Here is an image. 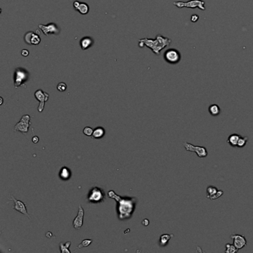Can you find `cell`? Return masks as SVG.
Segmentation results:
<instances>
[{
    "mask_svg": "<svg viewBox=\"0 0 253 253\" xmlns=\"http://www.w3.org/2000/svg\"><path fill=\"white\" fill-rule=\"evenodd\" d=\"M164 60L168 63L175 65L179 63L181 60V54L178 50L174 48H169L164 53Z\"/></svg>",
    "mask_w": 253,
    "mask_h": 253,
    "instance_id": "8992f818",
    "label": "cell"
},
{
    "mask_svg": "<svg viewBox=\"0 0 253 253\" xmlns=\"http://www.w3.org/2000/svg\"><path fill=\"white\" fill-rule=\"evenodd\" d=\"M238 251V249L235 247L234 244H226V250H225V252L226 253H236Z\"/></svg>",
    "mask_w": 253,
    "mask_h": 253,
    "instance_id": "603a6c76",
    "label": "cell"
},
{
    "mask_svg": "<svg viewBox=\"0 0 253 253\" xmlns=\"http://www.w3.org/2000/svg\"><path fill=\"white\" fill-rule=\"evenodd\" d=\"M39 138H38V136H34L32 138V142L34 143H37L38 142H39Z\"/></svg>",
    "mask_w": 253,
    "mask_h": 253,
    "instance_id": "1f68e13d",
    "label": "cell"
},
{
    "mask_svg": "<svg viewBox=\"0 0 253 253\" xmlns=\"http://www.w3.org/2000/svg\"><path fill=\"white\" fill-rule=\"evenodd\" d=\"M71 244L72 243H71L70 241H68L65 244L60 243V249H61V252L62 253H70L71 252L68 249V248L71 246Z\"/></svg>",
    "mask_w": 253,
    "mask_h": 253,
    "instance_id": "7402d4cb",
    "label": "cell"
},
{
    "mask_svg": "<svg viewBox=\"0 0 253 253\" xmlns=\"http://www.w3.org/2000/svg\"><path fill=\"white\" fill-rule=\"evenodd\" d=\"M218 191V189H217V187L213 186H208L207 189V197L215 195V194L217 193Z\"/></svg>",
    "mask_w": 253,
    "mask_h": 253,
    "instance_id": "cb8c5ba5",
    "label": "cell"
},
{
    "mask_svg": "<svg viewBox=\"0 0 253 253\" xmlns=\"http://www.w3.org/2000/svg\"><path fill=\"white\" fill-rule=\"evenodd\" d=\"M240 135L238 134H232L227 139V143L231 145L232 147H237L238 140L240 139Z\"/></svg>",
    "mask_w": 253,
    "mask_h": 253,
    "instance_id": "ac0fdd59",
    "label": "cell"
},
{
    "mask_svg": "<svg viewBox=\"0 0 253 253\" xmlns=\"http://www.w3.org/2000/svg\"><path fill=\"white\" fill-rule=\"evenodd\" d=\"M199 20V16L196 14H193L191 16V21L192 22H196Z\"/></svg>",
    "mask_w": 253,
    "mask_h": 253,
    "instance_id": "f546056e",
    "label": "cell"
},
{
    "mask_svg": "<svg viewBox=\"0 0 253 253\" xmlns=\"http://www.w3.org/2000/svg\"><path fill=\"white\" fill-rule=\"evenodd\" d=\"M39 28L42 31L43 34L46 36H48L50 34H53V35H58L60 34V28L57 25L56 23L48 24V25H39Z\"/></svg>",
    "mask_w": 253,
    "mask_h": 253,
    "instance_id": "9c48e42d",
    "label": "cell"
},
{
    "mask_svg": "<svg viewBox=\"0 0 253 253\" xmlns=\"http://www.w3.org/2000/svg\"><path fill=\"white\" fill-rule=\"evenodd\" d=\"M185 149L188 152H195L196 153L197 157L200 158H204L208 155V152L207 148L204 146H198V145H194L189 143H186L185 142L183 143Z\"/></svg>",
    "mask_w": 253,
    "mask_h": 253,
    "instance_id": "ba28073f",
    "label": "cell"
},
{
    "mask_svg": "<svg viewBox=\"0 0 253 253\" xmlns=\"http://www.w3.org/2000/svg\"><path fill=\"white\" fill-rule=\"evenodd\" d=\"M173 237H174V235H173L172 234H170V235H169V234H163V235H161L160 237V247H166L168 243H169V240H170V239L171 238H173Z\"/></svg>",
    "mask_w": 253,
    "mask_h": 253,
    "instance_id": "ffe728a7",
    "label": "cell"
},
{
    "mask_svg": "<svg viewBox=\"0 0 253 253\" xmlns=\"http://www.w3.org/2000/svg\"><path fill=\"white\" fill-rule=\"evenodd\" d=\"M72 171L68 169V167H62L61 169H60V174H59V176L63 181H68V180L72 178Z\"/></svg>",
    "mask_w": 253,
    "mask_h": 253,
    "instance_id": "e0dca14e",
    "label": "cell"
},
{
    "mask_svg": "<svg viewBox=\"0 0 253 253\" xmlns=\"http://www.w3.org/2000/svg\"><path fill=\"white\" fill-rule=\"evenodd\" d=\"M105 134V131L103 127H97L94 130L92 137H93V138H94V139L98 140V139H100V138H103Z\"/></svg>",
    "mask_w": 253,
    "mask_h": 253,
    "instance_id": "d6986e66",
    "label": "cell"
},
{
    "mask_svg": "<svg viewBox=\"0 0 253 253\" xmlns=\"http://www.w3.org/2000/svg\"><path fill=\"white\" fill-rule=\"evenodd\" d=\"M231 238L233 240V244L238 250L243 249L244 247H245L247 246V239H246L244 235H234V234H233L231 235Z\"/></svg>",
    "mask_w": 253,
    "mask_h": 253,
    "instance_id": "4fadbf2b",
    "label": "cell"
},
{
    "mask_svg": "<svg viewBox=\"0 0 253 253\" xmlns=\"http://www.w3.org/2000/svg\"><path fill=\"white\" fill-rule=\"evenodd\" d=\"M73 6H74V9L77 10L79 13L82 15H86L89 12V6L88 4L85 2H80L79 1H74L73 3Z\"/></svg>",
    "mask_w": 253,
    "mask_h": 253,
    "instance_id": "9a60e30c",
    "label": "cell"
},
{
    "mask_svg": "<svg viewBox=\"0 0 253 253\" xmlns=\"http://www.w3.org/2000/svg\"><path fill=\"white\" fill-rule=\"evenodd\" d=\"M223 194V192L222 191V190H218L217 193L215 194V195H212V196L207 197V198L209 199V200H216V199L219 198L220 197L222 196Z\"/></svg>",
    "mask_w": 253,
    "mask_h": 253,
    "instance_id": "83f0119b",
    "label": "cell"
},
{
    "mask_svg": "<svg viewBox=\"0 0 253 253\" xmlns=\"http://www.w3.org/2000/svg\"><path fill=\"white\" fill-rule=\"evenodd\" d=\"M82 132H83V134H84L85 135H86V136L91 137V136H92V134H93L94 129H92V128L87 126V127L84 128Z\"/></svg>",
    "mask_w": 253,
    "mask_h": 253,
    "instance_id": "4316f807",
    "label": "cell"
},
{
    "mask_svg": "<svg viewBox=\"0 0 253 253\" xmlns=\"http://www.w3.org/2000/svg\"><path fill=\"white\" fill-rule=\"evenodd\" d=\"M94 43V40L92 37L91 36H86L81 39L80 42H79V45H80L81 48L82 50H87L88 48H91Z\"/></svg>",
    "mask_w": 253,
    "mask_h": 253,
    "instance_id": "2e32d148",
    "label": "cell"
},
{
    "mask_svg": "<svg viewBox=\"0 0 253 253\" xmlns=\"http://www.w3.org/2000/svg\"><path fill=\"white\" fill-rule=\"evenodd\" d=\"M142 223H143V225H144V226H146L149 224V221H148V219H144L143 221H142Z\"/></svg>",
    "mask_w": 253,
    "mask_h": 253,
    "instance_id": "d6a6232c",
    "label": "cell"
},
{
    "mask_svg": "<svg viewBox=\"0 0 253 253\" xmlns=\"http://www.w3.org/2000/svg\"><path fill=\"white\" fill-rule=\"evenodd\" d=\"M91 243H92V240L91 239H85L83 240L81 244H79V246L77 247V249H82L84 248V247H87L90 245Z\"/></svg>",
    "mask_w": 253,
    "mask_h": 253,
    "instance_id": "484cf974",
    "label": "cell"
},
{
    "mask_svg": "<svg viewBox=\"0 0 253 253\" xmlns=\"http://www.w3.org/2000/svg\"><path fill=\"white\" fill-rule=\"evenodd\" d=\"M83 218H84V209H83L82 206L79 205L77 217L74 218V221H73V226H74L75 229H80V228L82 227Z\"/></svg>",
    "mask_w": 253,
    "mask_h": 253,
    "instance_id": "5bb4252c",
    "label": "cell"
},
{
    "mask_svg": "<svg viewBox=\"0 0 253 253\" xmlns=\"http://www.w3.org/2000/svg\"><path fill=\"white\" fill-rule=\"evenodd\" d=\"M209 112L213 117H216V116H218L220 113H221V108H220L219 105H217V104H212L209 107Z\"/></svg>",
    "mask_w": 253,
    "mask_h": 253,
    "instance_id": "44dd1931",
    "label": "cell"
},
{
    "mask_svg": "<svg viewBox=\"0 0 253 253\" xmlns=\"http://www.w3.org/2000/svg\"><path fill=\"white\" fill-rule=\"evenodd\" d=\"M171 40L167 37H164L160 34L156 36L155 39H139V47L143 48L146 46L149 48L156 55L160 54V52L166 47L169 46L171 44Z\"/></svg>",
    "mask_w": 253,
    "mask_h": 253,
    "instance_id": "7a4b0ae2",
    "label": "cell"
},
{
    "mask_svg": "<svg viewBox=\"0 0 253 253\" xmlns=\"http://www.w3.org/2000/svg\"><path fill=\"white\" fill-rule=\"evenodd\" d=\"M30 79V73L25 68L18 67L13 73V85L16 88L19 87L26 88V82Z\"/></svg>",
    "mask_w": 253,
    "mask_h": 253,
    "instance_id": "3957f363",
    "label": "cell"
},
{
    "mask_svg": "<svg viewBox=\"0 0 253 253\" xmlns=\"http://www.w3.org/2000/svg\"><path fill=\"white\" fill-rule=\"evenodd\" d=\"M31 126V116L28 114H25L22 117L20 121L17 123L14 126L15 131H20L22 134H26L28 132L29 127Z\"/></svg>",
    "mask_w": 253,
    "mask_h": 253,
    "instance_id": "52a82bcc",
    "label": "cell"
},
{
    "mask_svg": "<svg viewBox=\"0 0 253 253\" xmlns=\"http://www.w3.org/2000/svg\"><path fill=\"white\" fill-rule=\"evenodd\" d=\"M10 199H12V200H13V202H14V206L12 207V209H15V210H16L17 212H19L22 213V214L25 215L27 216L28 219L31 220L30 215H29L28 213L27 207H26L25 203L21 201V200H16V199L14 197V196H13V195H11V196H10Z\"/></svg>",
    "mask_w": 253,
    "mask_h": 253,
    "instance_id": "7c38bea8",
    "label": "cell"
},
{
    "mask_svg": "<svg viewBox=\"0 0 253 253\" xmlns=\"http://www.w3.org/2000/svg\"><path fill=\"white\" fill-rule=\"evenodd\" d=\"M46 236L48 238H53V237H54V236H53V234L51 233V232H48V233H46Z\"/></svg>",
    "mask_w": 253,
    "mask_h": 253,
    "instance_id": "836d02e7",
    "label": "cell"
},
{
    "mask_svg": "<svg viewBox=\"0 0 253 253\" xmlns=\"http://www.w3.org/2000/svg\"><path fill=\"white\" fill-rule=\"evenodd\" d=\"M34 97L39 102V105L38 106V112H42L44 110L45 103L46 101H48L49 98V94L47 92H45L42 89H38L37 91L34 93Z\"/></svg>",
    "mask_w": 253,
    "mask_h": 253,
    "instance_id": "8fae6325",
    "label": "cell"
},
{
    "mask_svg": "<svg viewBox=\"0 0 253 253\" xmlns=\"http://www.w3.org/2000/svg\"><path fill=\"white\" fill-rule=\"evenodd\" d=\"M108 196L110 198H113L117 203V211L118 217L120 220L130 218L135 209L136 198H123L119 195H116L114 191H109Z\"/></svg>",
    "mask_w": 253,
    "mask_h": 253,
    "instance_id": "6da1fadb",
    "label": "cell"
},
{
    "mask_svg": "<svg viewBox=\"0 0 253 253\" xmlns=\"http://www.w3.org/2000/svg\"><path fill=\"white\" fill-rule=\"evenodd\" d=\"M57 90L60 92H63L67 89V85L65 82H60L57 86Z\"/></svg>",
    "mask_w": 253,
    "mask_h": 253,
    "instance_id": "f1b7e54d",
    "label": "cell"
},
{
    "mask_svg": "<svg viewBox=\"0 0 253 253\" xmlns=\"http://www.w3.org/2000/svg\"><path fill=\"white\" fill-rule=\"evenodd\" d=\"M21 54H22L23 57H28L29 55V51H28V50L24 49L21 51Z\"/></svg>",
    "mask_w": 253,
    "mask_h": 253,
    "instance_id": "4dcf8cb0",
    "label": "cell"
},
{
    "mask_svg": "<svg viewBox=\"0 0 253 253\" xmlns=\"http://www.w3.org/2000/svg\"><path fill=\"white\" fill-rule=\"evenodd\" d=\"M173 5L179 8H199L202 10H205V2L203 0H189L187 2H174Z\"/></svg>",
    "mask_w": 253,
    "mask_h": 253,
    "instance_id": "5b68a950",
    "label": "cell"
},
{
    "mask_svg": "<svg viewBox=\"0 0 253 253\" xmlns=\"http://www.w3.org/2000/svg\"><path fill=\"white\" fill-rule=\"evenodd\" d=\"M1 99V103H0V105H2V103H3V100H2V97L0 98Z\"/></svg>",
    "mask_w": 253,
    "mask_h": 253,
    "instance_id": "e575fe53",
    "label": "cell"
},
{
    "mask_svg": "<svg viewBox=\"0 0 253 253\" xmlns=\"http://www.w3.org/2000/svg\"><path fill=\"white\" fill-rule=\"evenodd\" d=\"M106 199V195L102 188L92 187L88 192L87 200L90 204H98L103 203Z\"/></svg>",
    "mask_w": 253,
    "mask_h": 253,
    "instance_id": "277c9868",
    "label": "cell"
},
{
    "mask_svg": "<svg viewBox=\"0 0 253 253\" xmlns=\"http://www.w3.org/2000/svg\"><path fill=\"white\" fill-rule=\"evenodd\" d=\"M39 31H28L24 36V40L28 45L30 46H37L41 42V38L39 35Z\"/></svg>",
    "mask_w": 253,
    "mask_h": 253,
    "instance_id": "30bf717a",
    "label": "cell"
},
{
    "mask_svg": "<svg viewBox=\"0 0 253 253\" xmlns=\"http://www.w3.org/2000/svg\"><path fill=\"white\" fill-rule=\"evenodd\" d=\"M247 142H248V138L247 137H240V139L238 140L237 147H238V148H243L247 144Z\"/></svg>",
    "mask_w": 253,
    "mask_h": 253,
    "instance_id": "d4e9b609",
    "label": "cell"
}]
</instances>
